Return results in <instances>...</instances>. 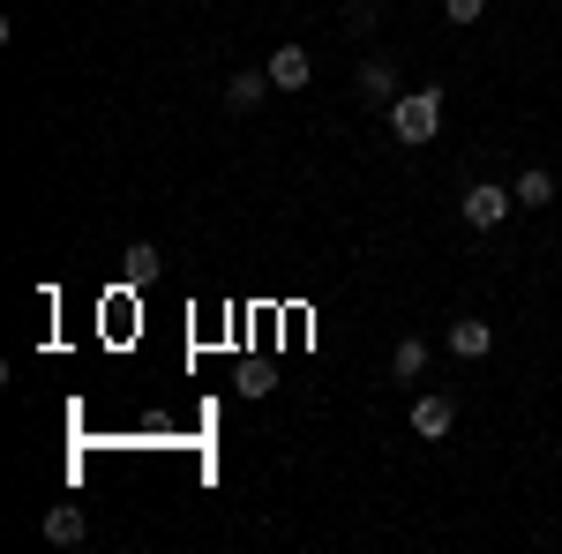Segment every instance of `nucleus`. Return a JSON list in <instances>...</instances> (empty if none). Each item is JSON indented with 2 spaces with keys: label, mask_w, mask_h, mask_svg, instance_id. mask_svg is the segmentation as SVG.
<instances>
[{
  "label": "nucleus",
  "mask_w": 562,
  "mask_h": 554,
  "mask_svg": "<svg viewBox=\"0 0 562 554\" xmlns=\"http://www.w3.org/2000/svg\"><path fill=\"white\" fill-rule=\"evenodd\" d=\"M428 352H435L428 338H397V352H390V375H397V383H413V375L428 368Z\"/></svg>",
  "instance_id": "nucleus-10"
},
{
  "label": "nucleus",
  "mask_w": 562,
  "mask_h": 554,
  "mask_svg": "<svg viewBox=\"0 0 562 554\" xmlns=\"http://www.w3.org/2000/svg\"><path fill=\"white\" fill-rule=\"evenodd\" d=\"M45 540H53V547H83L90 540L83 510H76V502H53V510H45Z\"/></svg>",
  "instance_id": "nucleus-8"
},
{
  "label": "nucleus",
  "mask_w": 562,
  "mask_h": 554,
  "mask_svg": "<svg viewBox=\"0 0 562 554\" xmlns=\"http://www.w3.org/2000/svg\"><path fill=\"white\" fill-rule=\"evenodd\" d=\"M510 195H518V211H548V203H555V172H548V166H525L518 180H510Z\"/></svg>",
  "instance_id": "nucleus-9"
},
{
  "label": "nucleus",
  "mask_w": 562,
  "mask_h": 554,
  "mask_svg": "<svg viewBox=\"0 0 562 554\" xmlns=\"http://www.w3.org/2000/svg\"><path fill=\"white\" fill-rule=\"evenodd\" d=\"M262 68H270V83L285 90V98H293V90H307V83H315V53H307V45H293V38L278 45V53H270Z\"/></svg>",
  "instance_id": "nucleus-3"
},
{
  "label": "nucleus",
  "mask_w": 562,
  "mask_h": 554,
  "mask_svg": "<svg viewBox=\"0 0 562 554\" xmlns=\"http://www.w3.org/2000/svg\"><path fill=\"white\" fill-rule=\"evenodd\" d=\"M442 15H450V23H480V15H487V0H442Z\"/></svg>",
  "instance_id": "nucleus-12"
},
{
  "label": "nucleus",
  "mask_w": 562,
  "mask_h": 554,
  "mask_svg": "<svg viewBox=\"0 0 562 554\" xmlns=\"http://www.w3.org/2000/svg\"><path fill=\"white\" fill-rule=\"evenodd\" d=\"M390 128H397V143H435V128H442V90H397Z\"/></svg>",
  "instance_id": "nucleus-1"
},
{
  "label": "nucleus",
  "mask_w": 562,
  "mask_h": 554,
  "mask_svg": "<svg viewBox=\"0 0 562 554\" xmlns=\"http://www.w3.org/2000/svg\"><path fill=\"white\" fill-rule=\"evenodd\" d=\"M450 427H458V405H450V397H413V434H420V442H442V434H450Z\"/></svg>",
  "instance_id": "nucleus-6"
},
{
  "label": "nucleus",
  "mask_w": 562,
  "mask_h": 554,
  "mask_svg": "<svg viewBox=\"0 0 562 554\" xmlns=\"http://www.w3.org/2000/svg\"><path fill=\"white\" fill-rule=\"evenodd\" d=\"M352 83H360V98H368V105H383V113H390V105H397V60H383V53H368Z\"/></svg>",
  "instance_id": "nucleus-5"
},
{
  "label": "nucleus",
  "mask_w": 562,
  "mask_h": 554,
  "mask_svg": "<svg viewBox=\"0 0 562 554\" xmlns=\"http://www.w3.org/2000/svg\"><path fill=\"white\" fill-rule=\"evenodd\" d=\"M510 211H518L510 188H495V180H473V188H465V225H473V233H495Z\"/></svg>",
  "instance_id": "nucleus-2"
},
{
  "label": "nucleus",
  "mask_w": 562,
  "mask_h": 554,
  "mask_svg": "<svg viewBox=\"0 0 562 554\" xmlns=\"http://www.w3.org/2000/svg\"><path fill=\"white\" fill-rule=\"evenodd\" d=\"M346 31H375V0H352V8H346Z\"/></svg>",
  "instance_id": "nucleus-13"
},
{
  "label": "nucleus",
  "mask_w": 562,
  "mask_h": 554,
  "mask_svg": "<svg viewBox=\"0 0 562 554\" xmlns=\"http://www.w3.org/2000/svg\"><path fill=\"white\" fill-rule=\"evenodd\" d=\"M270 68H240V76H225V105H233V113H256L262 98H270Z\"/></svg>",
  "instance_id": "nucleus-7"
},
{
  "label": "nucleus",
  "mask_w": 562,
  "mask_h": 554,
  "mask_svg": "<svg viewBox=\"0 0 562 554\" xmlns=\"http://www.w3.org/2000/svg\"><path fill=\"white\" fill-rule=\"evenodd\" d=\"M128 278H135V285L158 278V248H150V240H128Z\"/></svg>",
  "instance_id": "nucleus-11"
},
{
  "label": "nucleus",
  "mask_w": 562,
  "mask_h": 554,
  "mask_svg": "<svg viewBox=\"0 0 562 554\" xmlns=\"http://www.w3.org/2000/svg\"><path fill=\"white\" fill-rule=\"evenodd\" d=\"M442 352H450V360H487V352H495V323H480V315L450 323V330H442Z\"/></svg>",
  "instance_id": "nucleus-4"
}]
</instances>
